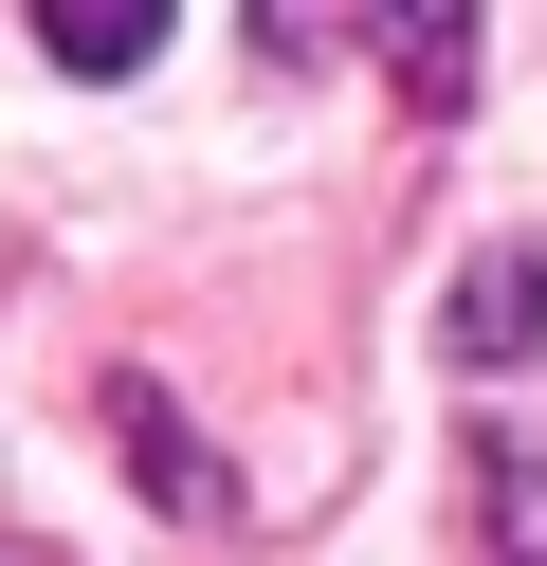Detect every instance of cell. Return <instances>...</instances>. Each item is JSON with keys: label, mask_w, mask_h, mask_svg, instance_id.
Instances as JSON below:
<instances>
[{"label": "cell", "mask_w": 547, "mask_h": 566, "mask_svg": "<svg viewBox=\"0 0 547 566\" xmlns=\"http://www.w3.org/2000/svg\"><path fill=\"white\" fill-rule=\"evenodd\" d=\"M547 347V274L529 256H474V293H456V366H529Z\"/></svg>", "instance_id": "obj_1"}, {"label": "cell", "mask_w": 547, "mask_h": 566, "mask_svg": "<svg viewBox=\"0 0 547 566\" xmlns=\"http://www.w3.org/2000/svg\"><path fill=\"white\" fill-rule=\"evenodd\" d=\"M36 55H55V74H146V55H165V19H36Z\"/></svg>", "instance_id": "obj_2"}, {"label": "cell", "mask_w": 547, "mask_h": 566, "mask_svg": "<svg viewBox=\"0 0 547 566\" xmlns=\"http://www.w3.org/2000/svg\"><path fill=\"white\" fill-rule=\"evenodd\" d=\"M0 566H55V548H0Z\"/></svg>", "instance_id": "obj_3"}]
</instances>
